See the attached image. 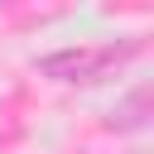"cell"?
<instances>
[{
    "mask_svg": "<svg viewBox=\"0 0 154 154\" xmlns=\"http://www.w3.org/2000/svg\"><path fill=\"white\" fill-rule=\"evenodd\" d=\"M144 38L130 34V38H106V43H77V48H53L43 53L34 67L38 77L58 82V87H101L106 77H116L120 67H130L135 58H144Z\"/></svg>",
    "mask_w": 154,
    "mask_h": 154,
    "instance_id": "6da1fadb",
    "label": "cell"
},
{
    "mask_svg": "<svg viewBox=\"0 0 154 154\" xmlns=\"http://www.w3.org/2000/svg\"><path fill=\"white\" fill-rule=\"evenodd\" d=\"M144 125H149V87L140 82V87H130L125 101H116V111L106 116V130H116V135H135V130H144Z\"/></svg>",
    "mask_w": 154,
    "mask_h": 154,
    "instance_id": "7a4b0ae2",
    "label": "cell"
}]
</instances>
